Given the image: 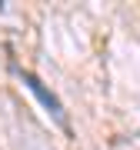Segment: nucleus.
<instances>
[{"label":"nucleus","instance_id":"obj_1","mask_svg":"<svg viewBox=\"0 0 140 150\" xmlns=\"http://www.w3.org/2000/svg\"><path fill=\"white\" fill-rule=\"evenodd\" d=\"M17 74H20V80L30 87V93H33V97H37V100L43 103V110H47L50 117H54V120L60 123V127L67 130V113H64V103H60V97H57L54 90H50V87L43 83L40 77L33 74V70H17Z\"/></svg>","mask_w":140,"mask_h":150}]
</instances>
